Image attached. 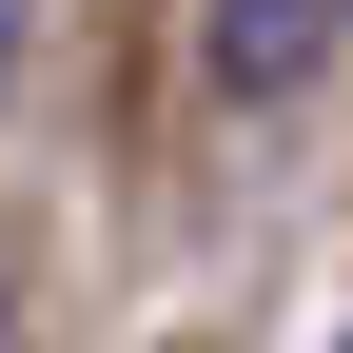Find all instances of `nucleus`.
<instances>
[{
  "label": "nucleus",
  "instance_id": "nucleus-1",
  "mask_svg": "<svg viewBox=\"0 0 353 353\" xmlns=\"http://www.w3.org/2000/svg\"><path fill=\"white\" fill-rule=\"evenodd\" d=\"M334 20H353V0H216L196 59H216V99H294V79L334 59Z\"/></svg>",
  "mask_w": 353,
  "mask_h": 353
}]
</instances>
